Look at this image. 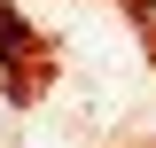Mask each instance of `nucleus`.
I'll return each instance as SVG.
<instances>
[{
	"label": "nucleus",
	"instance_id": "f257e3e1",
	"mask_svg": "<svg viewBox=\"0 0 156 148\" xmlns=\"http://www.w3.org/2000/svg\"><path fill=\"white\" fill-rule=\"evenodd\" d=\"M140 23H148V39H156V0H140Z\"/></svg>",
	"mask_w": 156,
	"mask_h": 148
}]
</instances>
